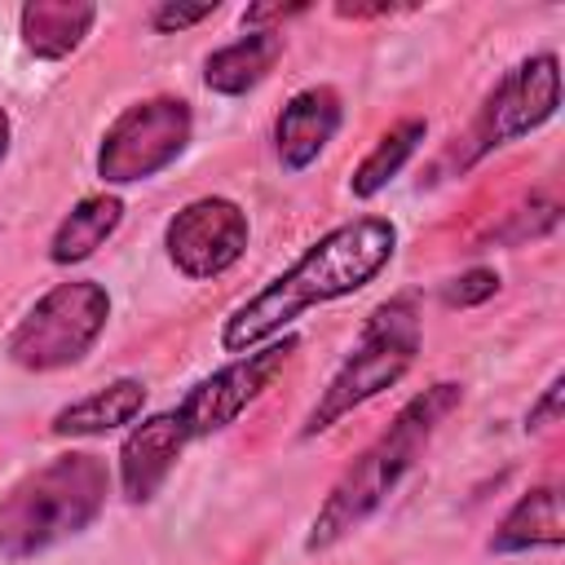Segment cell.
Returning <instances> with one entry per match:
<instances>
[{
  "label": "cell",
  "mask_w": 565,
  "mask_h": 565,
  "mask_svg": "<svg viewBox=\"0 0 565 565\" xmlns=\"http://www.w3.org/2000/svg\"><path fill=\"white\" fill-rule=\"evenodd\" d=\"M124 221V199L119 194H88L79 199L62 225L53 230V243H49V260L53 265H75V260H88Z\"/></svg>",
  "instance_id": "cell-16"
},
{
  "label": "cell",
  "mask_w": 565,
  "mask_h": 565,
  "mask_svg": "<svg viewBox=\"0 0 565 565\" xmlns=\"http://www.w3.org/2000/svg\"><path fill=\"white\" fill-rule=\"evenodd\" d=\"M141 406H146V384L132 375H119V380L102 384L97 393L62 406L49 428H53V437H102L110 428L132 424L141 415Z\"/></svg>",
  "instance_id": "cell-12"
},
{
  "label": "cell",
  "mask_w": 565,
  "mask_h": 565,
  "mask_svg": "<svg viewBox=\"0 0 565 565\" xmlns=\"http://www.w3.org/2000/svg\"><path fill=\"white\" fill-rule=\"evenodd\" d=\"M247 234H252L247 212L234 199L203 194V199H190L181 212H172V221L163 225V247H168V260L177 265V274L203 282L243 260Z\"/></svg>",
  "instance_id": "cell-9"
},
{
  "label": "cell",
  "mask_w": 565,
  "mask_h": 565,
  "mask_svg": "<svg viewBox=\"0 0 565 565\" xmlns=\"http://www.w3.org/2000/svg\"><path fill=\"white\" fill-rule=\"evenodd\" d=\"M556 66H561L556 53H534L499 79V88L486 97V106L472 124L468 159H481L508 141H521L525 132L543 128L556 115V106H561V71Z\"/></svg>",
  "instance_id": "cell-8"
},
{
  "label": "cell",
  "mask_w": 565,
  "mask_h": 565,
  "mask_svg": "<svg viewBox=\"0 0 565 565\" xmlns=\"http://www.w3.org/2000/svg\"><path fill=\"white\" fill-rule=\"evenodd\" d=\"M110 318V296L93 278H71L44 291L26 318L9 331L4 353L22 371H62L84 362V353L97 344Z\"/></svg>",
  "instance_id": "cell-5"
},
{
  "label": "cell",
  "mask_w": 565,
  "mask_h": 565,
  "mask_svg": "<svg viewBox=\"0 0 565 565\" xmlns=\"http://www.w3.org/2000/svg\"><path fill=\"white\" fill-rule=\"evenodd\" d=\"M291 353H296V335H274L269 344H260V349L234 358L230 366L203 375V380L172 406V415H177V424L185 428V437L199 441V437H212V433L230 428V424L278 380V371L291 362Z\"/></svg>",
  "instance_id": "cell-7"
},
{
  "label": "cell",
  "mask_w": 565,
  "mask_h": 565,
  "mask_svg": "<svg viewBox=\"0 0 565 565\" xmlns=\"http://www.w3.org/2000/svg\"><path fill=\"white\" fill-rule=\"evenodd\" d=\"M18 22H22V44L35 57L62 62L84 44V35L97 22V9L84 0H31L22 4Z\"/></svg>",
  "instance_id": "cell-13"
},
{
  "label": "cell",
  "mask_w": 565,
  "mask_h": 565,
  "mask_svg": "<svg viewBox=\"0 0 565 565\" xmlns=\"http://www.w3.org/2000/svg\"><path fill=\"white\" fill-rule=\"evenodd\" d=\"M194 115L181 97H146L115 115L97 150V177L106 185H132L159 177L190 146Z\"/></svg>",
  "instance_id": "cell-6"
},
{
  "label": "cell",
  "mask_w": 565,
  "mask_h": 565,
  "mask_svg": "<svg viewBox=\"0 0 565 565\" xmlns=\"http://www.w3.org/2000/svg\"><path fill=\"white\" fill-rule=\"evenodd\" d=\"M291 13H305V4H252L243 13V22L252 31H260V22H274V18H291Z\"/></svg>",
  "instance_id": "cell-21"
},
{
  "label": "cell",
  "mask_w": 565,
  "mask_h": 565,
  "mask_svg": "<svg viewBox=\"0 0 565 565\" xmlns=\"http://www.w3.org/2000/svg\"><path fill=\"white\" fill-rule=\"evenodd\" d=\"M561 543H565V525H561V490L556 486H539V490L521 494L490 534V552H499V556L561 547Z\"/></svg>",
  "instance_id": "cell-15"
},
{
  "label": "cell",
  "mask_w": 565,
  "mask_h": 565,
  "mask_svg": "<svg viewBox=\"0 0 565 565\" xmlns=\"http://www.w3.org/2000/svg\"><path fill=\"white\" fill-rule=\"evenodd\" d=\"M216 9H221L216 0H207V4H159L150 13V22H154V31H185L194 22H207Z\"/></svg>",
  "instance_id": "cell-20"
},
{
  "label": "cell",
  "mask_w": 565,
  "mask_h": 565,
  "mask_svg": "<svg viewBox=\"0 0 565 565\" xmlns=\"http://www.w3.org/2000/svg\"><path fill=\"white\" fill-rule=\"evenodd\" d=\"M110 494V472L88 450L53 455L0 494V561H31L88 530Z\"/></svg>",
  "instance_id": "cell-3"
},
{
  "label": "cell",
  "mask_w": 565,
  "mask_h": 565,
  "mask_svg": "<svg viewBox=\"0 0 565 565\" xmlns=\"http://www.w3.org/2000/svg\"><path fill=\"white\" fill-rule=\"evenodd\" d=\"M561 402H565V375H552V384L543 388V397L530 406L525 415V433H547L561 424Z\"/></svg>",
  "instance_id": "cell-19"
},
{
  "label": "cell",
  "mask_w": 565,
  "mask_h": 565,
  "mask_svg": "<svg viewBox=\"0 0 565 565\" xmlns=\"http://www.w3.org/2000/svg\"><path fill=\"white\" fill-rule=\"evenodd\" d=\"M459 402H463V388L455 380H441V384L415 393L393 415V424L340 472V481L331 486L327 503L318 508V516H313V525L305 534V552H327L344 534H353L397 490V481L415 468V459L424 455L433 433L459 411Z\"/></svg>",
  "instance_id": "cell-2"
},
{
  "label": "cell",
  "mask_w": 565,
  "mask_h": 565,
  "mask_svg": "<svg viewBox=\"0 0 565 565\" xmlns=\"http://www.w3.org/2000/svg\"><path fill=\"white\" fill-rule=\"evenodd\" d=\"M190 446L185 428L177 424L172 411H159L150 419H141L124 446H119V490L128 503H150L159 494V486L168 481V472L177 468L181 450Z\"/></svg>",
  "instance_id": "cell-10"
},
{
  "label": "cell",
  "mask_w": 565,
  "mask_h": 565,
  "mask_svg": "<svg viewBox=\"0 0 565 565\" xmlns=\"http://www.w3.org/2000/svg\"><path fill=\"white\" fill-rule=\"evenodd\" d=\"M340 97H335V88H327V84H318V88H300L287 106H282V115H278V124H274V150H278V163L287 168V172H305L327 146H331V137H335V128H340Z\"/></svg>",
  "instance_id": "cell-11"
},
{
  "label": "cell",
  "mask_w": 565,
  "mask_h": 565,
  "mask_svg": "<svg viewBox=\"0 0 565 565\" xmlns=\"http://www.w3.org/2000/svg\"><path fill=\"white\" fill-rule=\"evenodd\" d=\"M415 353H419V309H415L411 296H393V300H384V305L366 318V327H362V335H358V349L344 358V366H340V371L331 375V384L322 388L318 406L305 415L300 437L327 433V428L340 424L349 411H358V406H366L371 397H380L384 388H393V384L411 371Z\"/></svg>",
  "instance_id": "cell-4"
},
{
  "label": "cell",
  "mask_w": 565,
  "mask_h": 565,
  "mask_svg": "<svg viewBox=\"0 0 565 565\" xmlns=\"http://www.w3.org/2000/svg\"><path fill=\"white\" fill-rule=\"evenodd\" d=\"M9 154V115H4V106H0V159Z\"/></svg>",
  "instance_id": "cell-23"
},
{
  "label": "cell",
  "mask_w": 565,
  "mask_h": 565,
  "mask_svg": "<svg viewBox=\"0 0 565 565\" xmlns=\"http://www.w3.org/2000/svg\"><path fill=\"white\" fill-rule=\"evenodd\" d=\"M340 18H384L393 13V4H335Z\"/></svg>",
  "instance_id": "cell-22"
},
{
  "label": "cell",
  "mask_w": 565,
  "mask_h": 565,
  "mask_svg": "<svg viewBox=\"0 0 565 565\" xmlns=\"http://www.w3.org/2000/svg\"><path fill=\"white\" fill-rule=\"evenodd\" d=\"M424 132H428L424 119H402V124H393V128L375 141V150L353 168V177H349L353 199H371V194H380V190L406 168V159L419 150Z\"/></svg>",
  "instance_id": "cell-17"
},
{
  "label": "cell",
  "mask_w": 565,
  "mask_h": 565,
  "mask_svg": "<svg viewBox=\"0 0 565 565\" xmlns=\"http://www.w3.org/2000/svg\"><path fill=\"white\" fill-rule=\"evenodd\" d=\"M397 252V225L388 216H353L335 230H327L305 256L265 282L256 296H247L221 327L225 353H252L256 344L282 335L305 309L340 300L362 291Z\"/></svg>",
  "instance_id": "cell-1"
},
{
  "label": "cell",
  "mask_w": 565,
  "mask_h": 565,
  "mask_svg": "<svg viewBox=\"0 0 565 565\" xmlns=\"http://www.w3.org/2000/svg\"><path fill=\"white\" fill-rule=\"evenodd\" d=\"M499 291V274L494 269H463L459 278H450L446 287H441V300L450 305V309H472V305H481V300H490Z\"/></svg>",
  "instance_id": "cell-18"
},
{
  "label": "cell",
  "mask_w": 565,
  "mask_h": 565,
  "mask_svg": "<svg viewBox=\"0 0 565 565\" xmlns=\"http://www.w3.org/2000/svg\"><path fill=\"white\" fill-rule=\"evenodd\" d=\"M278 57H282V35L278 31H269V26L247 31L243 40L216 49L203 62V84L212 93H221V97H243L247 88H256L274 71Z\"/></svg>",
  "instance_id": "cell-14"
}]
</instances>
